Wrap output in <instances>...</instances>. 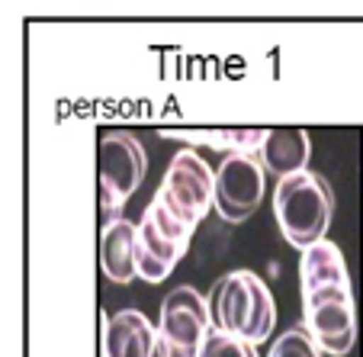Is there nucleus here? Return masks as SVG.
I'll use <instances>...</instances> for the list:
<instances>
[{
	"label": "nucleus",
	"mask_w": 363,
	"mask_h": 357,
	"mask_svg": "<svg viewBox=\"0 0 363 357\" xmlns=\"http://www.w3.org/2000/svg\"><path fill=\"white\" fill-rule=\"evenodd\" d=\"M135 245H138V226L129 219L106 222L100 235V268L103 274L116 283H129L138 277L135 268Z\"/></svg>",
	"instance_id": "obj_11"
},
{
	"label": "nucleus",
	"mask_w": 363,
	"mask_h": 357,
	"mask_svg": "<svg viewBox=\"0 0 363 357\" xmlns=\"http://www.w3.org/2000/svg\"><path fill=\"white\" fill-rule=\"evenodd\" d=\"M264 203V165L254 155H225L216 171V209L225 222H245Z\"/></svg>",
	"instance_id": "obj_8"
},
{
	"label": "nucleus",
	"mask_w": 363,
	"mask_h": 357,
	"mask_svg": "<svg viewBox=\"0 0 363 357\" xmlns=\"http://www.w3.org/2000/svg\"><path fill=\"white\" fill-rule=\"evenodd\" d=\"M274 216L289 245L306 251L315 241H325V232L335 216V193L328 180L312 171L283 177L274 190Z\"/></svg>",
	"instance_id": "obj_3"
},
{
	"label": "nucleus",
	"mask_w": 363,
	"mask_h": 357,
	"mask_svg": "<svg viewBox=\"0 0 363 357\" xmlns=\"http://www.w3.org/2000/svg\"><path fill=\"white\" fill-rule=\"evenodd\" d=\"M155 197L186 226H196L209 209L216 207V171L199 158L193 148H184L167 165V174L161 180Z\"/></svg>",
	"instance_id": "obj_6"
},
{
	"label": "nucleus",
	"mask_w": 363,
	"mask_h": 357,
	"mask_svg": "<svg viewBox=\"0 0 363 357\" xmlns=\"http://www.w3.org/2000/svg\"><path fill=\"white\" fill-rule=\"evenodd\" d=\"M213 329L235 335L247 344H261L277 325V306L267 283L251 270H232L213 287L209 296Z\"/></svg>",
	"instance_id": "obj_2"
},
{
	"label": "nucleus",
	"mask_w": 363,
	"mask_h": 357,
	"mask_svg": "<svg viewBox=\"0 0 363 357\" xmlns=\"http://www.w3.org/2000/svg\"><path fill=\"white\" fill-rule=\"evenodd\" d=\"M302 316L308 335L331 357H344L357 341L354 293L344 254L335 241H315L302 251Z\"/></svg>",
	"instance_id": "obj_1"
},
{
	"label": "nucleus",
	"mask_w": 363,
	"mask_h": 357,
	"mask_svg": "<svg viewBox=\"0 0 363 357\" xmlns=\"http://www.w3.org/2000/svg\"><path fill=\"white\" fill-rule=\"evenodd\" d=\"M213 309L209 300L193 287H177L161 302L158 348L161 357H199L206 338L213 335Z\"/></svg>",
	"instance_id": "obj_5"
},
{
	"label": "nucleus",
	"mask_w": 363,
	"mask_h": 357,
	"mask_svg": "<svg viewBox=\"0 0 363 357\" xmlns=\"http://www.w3.org/2000/svg\"><path fill=\"white\" fill-rule=\"evenodd\" d=\"M193 229L180 222L158 197L148 203L138 226V245H135V268L145 283L167 280L177 261L186 254Z\"/></svg>",
	"instance_id": "obj_4"
},
{
	"label": "nucleus",
	"mask_w": 363,
	"mask_h": 357,
	"mask_svg": "<svg viewBox=\"0 0 363 357\" xmlns=\"http://www.w3.org/2000/svg\"><path fill=\"white\" fill-rule=\"evenodd\" d=\"M148 158L135 136L110 132L96 148V174H100V203L106 209H119L142 184Z\"/></svg>",
	"instance_id": "obj_7"
},
{
	"label": "nucleus",
	"mask_w": 363,
	"mask_h": 357,
	"mask_svg": "<svg viewBox=\"0 0 363 357\" xmlns=\"http://www.w3.org/2000/svg\"><path fill=\"white\" fill-rule=\"evenodd\" d=\"M261 165L274 177H293L302 174L308 165V132L299 126H277L267 129V138L261 145Z\"/></svg>",
	"instance_id": "obj_10"
},
{
	"label": "nucleus",
	"mask_w": 363,
	"mask_h": 357,
	"mask_svg": "<svg viewBox=\"0 0 363 357\" xmlns=\"http://www.w3.org/2000/svg\"><path fill=\"white\" fill-rule=\"evenodd\" d=\"M318 341L308 335V329H289L274 341L267 357H318Z\"/></svg>",
	"instance_id": "obj_13"
},
{
	"label": "nucleus",
	"mask_w": 363,
	"mask_h": 357,
	"mask_svg": "<svg viewBox=\"0 0 363 357\" xmlns=\"http://www.w3.org/2000/svg\"><path fill=\"white\" fill-rule=\"evenodd\" d=\"M167 138H184V142H206L216 145V148H228V155L241 151V155H251V151H261L267 129H219V132H164Z\"/></svg>",
	"instance_id": "obj_12"
},
{
	"label": "nucleus",
	"mask_w": 363,
	"mask_h": 357,
	"mask_svg": "<svg viewBox=\"0 0 363 357\" xmlns=\"http://www.w3.org/2000/svg\"><path fill=\"white\" fill-rule=\"evenodd\" d=\"M199 357H257V354H254V344L241 341L235 335H225V331H213L206 338Z\"/></svg>",
	"instance_id": "obj_14"
},
{
	"label": "nucleus",
	"mask_w": 363,
	"mask_h": 357,
	"mask_svg": "<svg viewBox=\"0 0 363 357\" xmlns=\"http://www.w3.org/2000/svg\"><path fill=\"white\" fill-rule=\"evenodd\" d=\"M158 348V329L138 309L103 316V357H151Z\"/></svg>",
	"instance_id": "obj_9"
}]
</instances>
